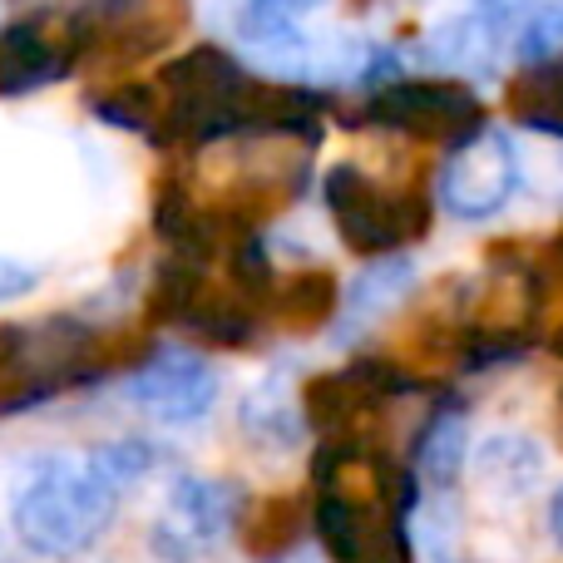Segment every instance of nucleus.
<instances>
[{
	"mask_svg": "<svg viewBox=\"0 0 563 563\" xmlns=\"http://www.w3.org/2000/svg\"><path fill=\"white\" fill-rule=\"evenodd\" d=\"M89 109L154 148L203 154L233 139H321L327 95L282 75H253L223 45H194L148 79H119L104 95H89Z\"/></svg>",
	"mask_w": 563,
	"mask_h": 563,
	"instance_id": "nucleus-1",
	"label": "nucleus"
},
{
	"mask_svg": "<svg viewBox=\"0 0 563 563\" xmlns=\"http://www.w3.org/2000/svg\"><path fill=\"white\" fill-rule=\"evenodd\" d=\"M158 465V445L119 435L75 455H40L10 495V529L35 559H79L104 539L119 505Z\"/></svg>",
	"mask_w": 563,
	"mask_h": 563,
	"instance_id": "nucleus-2",
	"label": "nucleus"
},
{
	"mask_svg": "<svg viewBox=\"0 0 563 563\" xmlns=\"http://www.w3.org/2000/svg\"><path fill=\"white\" fill-rule=\"evenodd\" d=\"M416 475L371 440H327L311 455V529L327 563H410Z\"/></svg>",
	"mask_w": 563,
	"mask_h": 563,
	"instance_id": "nucleus-3",
	"label": "nucleus"
},
{
	"mask_svg": "<svg viewBox=\"0 0 563 563\" xmlns=\"http://www.w3.org/2000/svg\"><path fill=\"white\" fill-rule=\"evenodd\" d=\"M104 331L85 311H49L0 327V416L40 410L104 380Z\"/></svg>",
	"mask_w": 563,
	"mask_h": 563,
	"instance_id": "nucleus-4",
	"label": "nucleus"
},
{
	"mask_svg": "<svg viewBox=\"0 0 563 563\" xmlns=\"http://www.w3.org/2000/svg\"><path fill=\"white\" fill-rule=\"evenodd\" d=\"M321 198L336 223V238L361 257H400V247L430 233V194L426 188L380 184L361 164H336L321 178Z\"/></svg>",
	"mask_w": 563,
	"mask_h": 563,
	"instance_id": "nucleus-5",
	"label": "nucleus"
},
{
	"mask_svg": "<svg viewBox=\"0 0 563 563\" xmlns=\"http://www.w3.org/2000/svg\"><path fill=\"white\" fill-rule=\"evenodd\" d=\"M356 129H386V134L416 139V144L460 148L475 134H485V109L455 79H390V85L361 95L351 114H341Z\"/></svg>",
	"mask_w": 563,
	"mask_h": 563,
	"instance_id": "nucleus-6",
	"label": "nucleus"
},
{
	"mask_svg": "<svg viewBox=\"0 0 563 563\" xmlns=\"http://www.w3.org/2000/svg\"><path fill=\"white\" fill-rule=\"evenodd\" d=\"M247 495L238 479L178 475L158 515L148 519V554L158 563H203L243 529Z\"/></svg>",
	"mask_w": 563,
	"mask_h": 563,
	"instance_id": "nucleus-7",
	"label": "nucleus"
},
{
	"mask_svg": "<svg viewBox=\"0 0 563 563\" xmlns=\"http://www.w3.org/2000/svg\"><path fill=\"white\" fill-rule=\"evenodd\" d=\"M85 69H139L164 55L194 20L188 0H79L69 5Z\"/></svg>",
	"mask_w": 563,
	"mask_h": 563,
	"instance_id": "nucleus-8",
	"label": "nucleus"
},
{
	"mask_svg": "<svg viewBox=\"0 0 563 563\" xmlns=\"http://www.w3.org/2000/svg\"><path fill=\"white\" fill-rule=\"evenodd\" d=\"M119 396L154 426H198L218 406V371L203 351L154 341L119 380Z\"/></svg>",
	"mask_w": 563,
	"mask_h": 563,
	"instance_id": "nucleus-9",
	"label": "nucleus"
},
{
	"mask_svg": "<svg viewBox=\"0 0 563 563\" xmlns=\"http://www.w3.org/2000/svg\"><path fill=\"white\" fill-rule=\"evenodd\" d=\"M75 69H85V49L69 10H30L0 25V99L40 95Z\"/></svg>",
	"mask_w": 563,
	"mask_h": 563,
	"instance_id": "nucleus-10",
	"label": "nucleus"
},
{
	"mask_svg": "<svg viewBox=\"0 0 563 563\" xmlns=\"http://www.w3.org/2000/svg\"><path fill=\"white\" fill-rule=\"evenodd\" d=\"M519 188V154L505 134L485 129L470 144L450 148L445 168L435 178V194L450 218L460 223H485V218L505 213V203Z\"/></svg>",
	"mask_w": 563,
	"mask_h": 563,
	"instance_id": "nucleus-11",
	"label": "nucleus"
},
{
	"mask_svg": "<svg viewBox=\"0 0 563 563\" xmlns=\"http://www.w3.org/2000/svg\"><path fill=\"white\" fill-rule=\"evenodd\" d=\"M534 5L539 0H470L465 10H455L430 30L420 55L435 69H450V75H489L505 55V45L515 49L519 25Z\"/></svg>",
	"mask_w": 563,
	"mask_h": 563,
	"instance_id": "nucleus-12",
	"label": "nucleus"
},
{
	"mask_svg": "<svg viewBox=\"0 0 563 563\" xmlns=\"http://www.w3.org/2000/svg\"><path fill=\"white\" fill-rule=\"evenodd\" d=\"M410 287H416V263H410L406 253L366 263L346 282V291H341V317H336V327H331V336L346 341V346L361 341L390 307H400V301L410 297Z\"/></svg>",
	"mask_w": 563,
	"mask_h": 563,
	"instance_id": "nucleus-13",
	"label": "nucleus"
},
{
	"mask_svg": "<svg viewBox=\"0 0 563 563\" xmlns=\"http://www.w3.org/2000/svg\"><path fill=\"white\" fill-rule=\"evenodd\" d=\"M238 430L263 455H291V450H301V440L311 435L307 416H301V386L291 390L287 376H263L243 396V406H238Z\"/></svg>",
	"mask_w": 563,
	"mask_h": 563,
	"instance_id": "nucleus-14",
	"label": "nucleus"
},
{
	"mask_svg": "<svg viewBox=\"0 0 563 563\" xmlns=\"http://www.w3.org/2000/svg\"><path fill=\"white\" fill-rule=\"evenodd\" d=\"M470 460V416L460 400H440L410 445V475L426 489H450Z\"/></svg>",
	"mask_w": 563,
	"mask_h": 563,
	"instance_id": "nucleus-15",
	"label": "nucleus"
},
{
	"mask_svg": "<svg viewBox=\"0 0 563 563\" xmlns=\"http://www.w3.org/2000/svg\"><path fill=\"white\" fill-rule=\"evenodd\" d=\"M327 5L331 0H243V10H238V40L247 49H257L263 59H273L277 69H287L307 49L301 20H311Z\"/></svg>",
	"mask_w": 563,
	"mask_h": 563,
	"instance_id": "nucleus-16",
	"label": "nucleus"
},
{
	"mask_svg": "<svg viewBox=\"0 0 563 563\" xmlns=\"http://www.w3.org/2000/svg\"><path fill=\"white\" fill-rule=\"evenodd\" d=\"M475 475H479V485H489L495 495L515 499V495H529L534 479L544 475V455H539V445L525 435H495L479 445Z\"/></svg>",
	"mask_w": 563,
	"mask_h": 563,
	"instance_id": "nucleus-17",
	"label": "nucleus"
},
{
	"mask_svg": "<svg viewBox=\"0 0 563 563\" xmlns=\"http://www.w3.org/2000/svg\"><path fill=\"white\" fill-rule=\"evenodd\" d=\"M509 104H515L519 124L563 139V59L525 69V75L515 79V89H509Z\"/></svg>",
	"mask_w": 563,
	"mask_h": 563,
	"instance_id": "nucleus-18",
	"label": "nucleus"
},
{
	"mask_svg": "<svg viewBox=\"0 0 563 563\" xmlns=\"http://www.w3.org/2000/svg\"><path fill=\"white\" fill-rule=\"evenodd\" d=\"M534 331L554 356H563V233L534 267Z\"/></svg>",
	"mask_w": 563,
	"mask_h": 563,
	"instance_id": "nucleus-19",
	"label": "nucleus"
},
{
	"mask_svg": "<svg viewBox=\"0 0 563 563\" xmlns=\"http://www.w3.org/2000/svg\"><path fill=\"white\" fill-rule=\"evenodd\" d=\"M515 59L525 69L563 59V0H539V5L529 10L525 25H519V40H515Z\"/></svg>",
	"mask_w": 563,
	"mask_h": 563,
	"instance_id": "nucleus-20",
	"label": "nucleus"
},
{
	"mask_svg": "<svg viewBox=\"0 0 563 563\" xmlns=\"http://www.w3.org/2000/svg\"><path fill=\"white\" fill-rule=\"evenodd\" d=\"M40 287V267L15 263V257H0V301H20Z\"/></svg>",
	"mask_w": 563,
	"mask_h": 563,
	"instance_id": "nucleus-21",
	"label": "nucleus"
},
{
	"mask_svg": "<svg viewBox=\"0 0 563 563\" xmlns=\"http://www.w3.org/2000/svg\"><path fill=\"white\" fill-rule=\"evenodd\" d=\"M549 534L563 544V485L554 489V499H549Z\"/></svg>",
	"mask_w": 563,
	"mask_h": 563,
	"instance_id": "nucleus-22",
	"label": "nucleus"
},
{
	"mask_svg": "<svg viewBox=\"0 0 563 563\" xmlns=\"http://www.w3.org/2000/svg\"><path fill=\"white\" fill-rule=\"evenodd\" d=\"M0 563H15V559H10V549H5V544H0Z\"/></svg>",
	"mask_w": 563,
	"mask_h": 563,
	"instance_id": "nucleus-23",
	"label": "nucleus"
},
{
	"mask_svg": "<svg viewBox=\"0 0 563 563\" xmlns=\"http://www.w3.org/2000/svg\"><path fill=\"white\" fill-rule=\"evenodd\" d=\"M559 420H563V396H559Z\"/></svg>",
	"mask_w": 563,
	"mask_h": 563,
	"instance_id": "nucleus-24",
	"label": "nucleus"
},
{
	"mask_svg": "<svg viewBox=\"0 0 563 563\" xmlns=\"http://www.w3.org/2000/svg\"><path fill=\"white\" fill-rule=\"evenodd\" d=\"M282 563H291V559H282Z\"/></svg>",
	"mask_w": 563,
	"mask_h": 563,
	"instance_id": "nucleus-25",
	"label": "nucleus"
}]
</instances>
